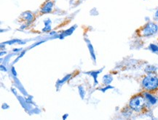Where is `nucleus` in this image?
Masks as SVG:
<instances>
[{"instance_id": "10", "label": "nucleus", "mask_w": 158, "mask_h": 120, "mask_svg": "<svg viewBox=\"0 0 158 120\" xmlns=\"http://www.w3.org/2000/svg\"><path fill=\"white\" fill-rule=\"evenodd\" d=\"M79 93H80V95L82 98H84V96L85 95V91L84 88H83V87L80 86L79 87Z\"/></svg>"}, {"instance_id": "4", "label": "nucleus", "mask_w": 158, "mask_h": 120, "mask_svg": "<svg viewBox=\"0 0 158 120\" xmlns=\"http://www.w3.org/2000/svg\"><path fill=\"white\" fill-rule=\"evenodd\" d=\"M53 5L54 3L52 1H48L46 2L44 4L43 6L41 7V13L42 14H47V13H50L52 11V9H53Z\"/></svg>"}, {"instance_id": "3", "label": "nucleus", "mask_w": 158, "mask_h": 120, "mask_svg": "<svg viewBox=\"0 0 158 120\" xmlns=\"http://www.w3.org/2000/svg\"><path fill=\"white\" fill-rule=\"evenodd\" d=\"M158 32V25L155 22L149 21L142 26L137 33L142 37H151L155 36Z\"/></svg>"}, {"instance_id": "8", "label": "nucleus", "mask_w": 158, "mask_h": 120, "mask_svg": "<svg viewBox=\"0 0 158 120\" xmlns=\"http://www.w3.org/2000/svg\"><path fill=\"white\" fill-rule=\"evenodd\" d=\"M113 81V77L110 74H106L103 77L102 82L105 85H109Z\"/></svg>"}, {"instance_id": "6", "label": "nucleus", "mask_w": 158, "mask_h": 120, "mask_svg": "<svg viewBox=\"0 0 158 120\" xmlns=\"http://www.w3.org/2000/svg\"><path fill=\"white\" fill-rule=\"evenodd\" d=\"M22 18H23V21H25L26 22V24H28V25L31 23L32 22L34 21V15L32 14L31 12L30 11L24 12V13L22 14Z\"/></svg>"}, {"instance_id": "11", "label": "nucleus", "mask_w": 158, "mask_h": 120, "mask_svg": "<svg viewBox=\"0 0 158 120\" xmlns=\"http://www.w3.org/2000/svg\"><path fill=\"white\" fill-rule=\"evenodd\" d=\"M51 31V26H44L42 32H49Z\"/></svg>"}, {"instance_id": "1", "label": "nucleus", "mask_w": 158, "mask_h": 120, "mask_svg": "<svg viewBox=\"0 0 158 120\" xmlns=\"http://www.w3.org/2000/svg\"><path fill=\"white\" fill-rule=\"evenodd\" d=\"M141 86L146 92H154L158 89V76L156 74H147L141 81Z\"/></svg>"}, {"instance_id": "14", "label": "nucleus", "mask_w": 158, "mask_h": 120, "mask_svg": "<svg viewBox=\"0 0 158 120\" xmlns=\"http://www.w3.org/2000/svg\"><path fill=\"white\" fill-rule=\"evenodd\" d=\"M13 73L14 76H16V73L15 72V70H14V68H13Z\"/></svg>"}, {"instance_id": "13", "label": "nucleus", "mask_w": 158, "mask_h": 120, "mask_svg": "<svg viewBox=\"0 0 158 120\" xmlns=\"http://www.w3.org/2000/svg\"><path fill=\"white\" fill-rule=\"evenodd\" d=\"M155 19L158 20V8L157 10H156V11L155 13Z\"/></svg>"}, {"instance_id": "2", "label": "nucleus", "mask_w": 158, "mask_h": 120, "mask_svg": "<svg viewBox=\"0 0 158 120\" xmlns=\"http://www.w3.org/2000/svg\"><path fill=\"white\" fill-rule=\"evenodd\" d=\"M149 104L143 94L136 95L130 100L129 107L135 112H141Z\"/></svg>"}, {"instance_id": "5", "label": "nucleus", "mask_w": 158, "mask_h": 120, "mask_svg": "<svg viewBox=\"0 0 158 120\" xmlns=\"http://www.w3.org/2000/svg\"><path fill=\"white\" fill-rule=\"evenodd\" d=\"M143 95H144L145 98L147 100V103H149V105H155L157 103V97L154 96L153 95H152L149 92H144L143 93Z\"/></svg>"}, {"instance_id": "12", "label": "nucleus", "mask_w": 158, "mask_h": 120, "mask_svg": "<svg viewBox=\"0 0 158 120\" xmlns=\"http://www.w3.org/2000/svg\"><path fill=\"white\" fill-rule=\"evenodd\" d=\"M44 26H51V21L50 19H46L44 21Z\"/></svg>"}, {"instance_id": "9", "label": "nucleus", "mask_w": 158, "mask_h": 120, "mask_svg": "<svg viewBox=\"0 0 158 120\" xmlns=\"http://www.w3.org/2000/svg\"><path fill=\"white\" fill-rule=\"evenodd\" d=\"M148 49H149L152 52H153V53L158 55V44L152 43L149 44Z\"/></svg>"}, {"instance_id": "7", "label": "nucleus", "mask_w": 158, "mask_h": 120, "mask_svg": "<svg viewBox=\"0 0 158 120\" xmlns=\"http://www.w3.org/2000/svg\"><path fill=\"white\" fill-rule=\"evenodd\" d=\"M144 71L147 74H156L157 71V68L155 66H152V65H148V66H146Z\"/></svg>"}]
</instances>
